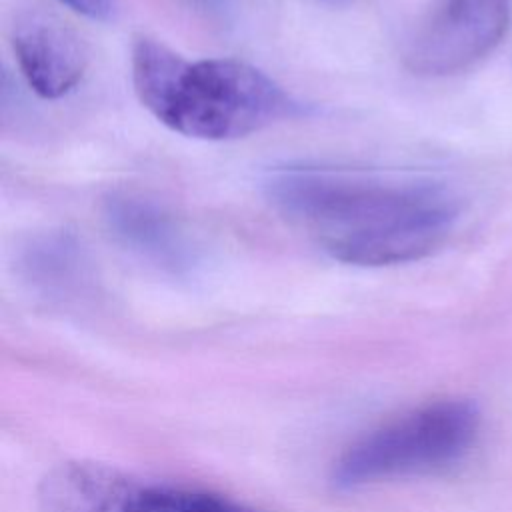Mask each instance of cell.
<instances>
[{
    "instance_id": "9c48e42d",
    "label": "cell",
    "mask_w": 512,
    "mask_h": 512,
    "mask_svg": "<svg viewBox=\"0 0 512 512\" xmlns=\"http://www.w3.org/2000/svg\"><path fill=\"white\" fill-rule=\"evenodd\" d=\"M190 2L202 6L204 10H220L222 6V0H190Z\"/></svg>"
},
{
    "instance_id": "7a4b0ae2",
    "label": "cell",
    "mask_w": 512,
    "mask_h": 512,
    "mask_svg": "<svg viewBox=\"0 0 512 512\" xmlns=\"http://www.w3.org/2000/svg\"><path fill=\"white\" fill-rule=\"evenodd\" d=\"M130 68L140 104L188 138L234 140L304 114L268 74L236 58L188 60L142 36L132 44Z\"/></svg>"
},
{
    "instance_id": "5b68a950",
    "label": "cell",
    "mask_w": 512,
    "mask_h": 512,
    "mask_svg": "<svg viewBox=\"0 0 512 512\" xmlns=\"http://www.w3.org/2000/svg\"><path fill=\"white\" fill-rule=\"evenodd\" d=\"M508 24V0H446L408 40L406 64L424 76L460 72L492 52Z\"/></svg>"
},
{
    "instance_id": "30bf717a",
    "label": "cell",
    "mask_w": 512,
    "mask_h": 512,
    "mask_svg": "<svg viewBox=\"0 0 512 512\" xmlns=\"http://www.w3.org/2000/svg\"><path fill=\"white\" fill-rule=\"evenodd\" d=\"M326 2H338V0H326Z\"/></svg>"
},
{
    "instance_id": "3957f363",
    "label": "cell",
    "mask_w": 512,
    "mask_h": 512,
    "mask_svg": "<svg viewBox=\"0 0 512 512\" xmlns=\"http://www.w3.org/2000/svg\"><path fill=\"white\" fill-rule=\"evenodd\" d=\"M476 430L474 404L466 400L426 404L346 448L332 468V482L338 488H360L444 468L470 448Z\"/></svg>"
},
{
    "instance_id": "52a82bcc",
    "label": "cell",
    "mask_w": 512,
    "mask_h": 512,
    "mask_svg": "<svg viewBox=\"0 0 512 512\" xmlns=\"http://www.w3.org/2000/svg\"><path fill=\"white\" fill-rule=\"evenodd\" d=\"M104 218L124 246L154 264L180 270L190 262L184 230L156 202L132 194L112 196L106 200Z\"/></svg>"
},
{
    "instance_id": "ba28073f",
    "label": "cell",
    "mask_w": 512,
    "mask_h": 512,
    "mask_svg": "<svg viewBox=\"0 0 512 512\" xmlns=\"http://www.w3.org/2000/svg\"><path fill=\"white\" fill-rule=\"evenodd\" d=\"M60 2L66 4L70 10L92 20H108L114 10L112 0H60Z\"/></svg>"
},
{
    "instance_id": "277c9868",
    "label": "cell",
    "mask_w": 512,
    "mask_h": 512,
    "mask_svg": "<svg viewBox=\"0 0 512 512\" xmlns=\"http://www.w3.org/2000/svg\"><path fill=\"white\" fill-rule=\"evenodd\" d=\"M40 512H250L190 486L150 482L98 462H66L38 488Z\"/></svg>"
},
{
    "instance_id": "6da1fadb",
    "label": "cell",
    "mask_w": 512,
    "mask_h": 512,
    "mask_svg": "<svg viewBox=\"0 0 512 512\" xmlns=\"http://www.w3.org/2000/svg\"><path fill=\"white\" fill-rule=\"evenodd\" d=\"M264 192L326 254L354 266L420 260L444 244L458 216L446 186L370 168H278Z\"/></svg>"
},
{
    "instance_id": "8992f818",
    "label": "cell",
    "mask_w": 512,
    "mask_h": 512,
    "mask_svg": "<svg viewBox=\"0 0 512 512\" xmlns=\"http://www.w3.org/2000/svg\"><path fill=\"white\" fill-rule=\"evenodd\" d=\"M10 42L28 86L46 100L72 92L88 68L86 42L52 10H20L10 26Z\"/></svg>"
}]
</instances>
